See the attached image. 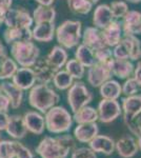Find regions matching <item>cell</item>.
<instances>
[{
    "instance_id": "cell-1",
    "label": "cell",
    "mask_w": 141,
    "mask_h": 158,
    "mask_svg": "<svg viewBox=\"0 0 141 158\" xmlns=\"http://www.w3.org/2000/svg\"><path fill=\"white\" fill-rule=\"evenodd\" d=\"M76 148V139L63 133L57 137L45 136L36 148V153L41 158H66Z\"/></svg>"
},
{
    "instance_id": "cell-2",
    "label": "cell",
    "mask_w": 141,
    "mask_h": 158,
    "mask_svg": "<svg viewBox=\"0 0 141 158\" xmlns=\"http://www.w3.org/2000/svg\"><path fill=\"white\" fill-rule=\"evenodd\" d=\"M60 100V96L48 85L38 83L30 90L29 103L33 109L45 114L51 108L55 106Z\"/></svg>"
},
{
    "instance_id": "cell-3",
    "label": "cell",
    "mask_w": 141,
    "mask_h": 158,
    "mask_svg": "<svg viewBox=\"0 0 141 158\" xmlns=\"http://www.w3.org/2000/svg\"><path fill=\"white\" fill-rule=\"evenodd\" d=\"M45 129L52 134L68 133L73 127V116L64 106H55L44 114Z\"/></svg>"
},
{
    "instance_id": "cell-4",
    "label": "cell",
    "mask_w": 141,
    "mask_h": 158,
    "mask_svg": "<svg viewBox=\"0 0 141 158\" xmlns=\"http://www.w3.org/2000/svg\"><path fill=\"white\" fill-rule=\"evenodd\" d=\"M81 24L80 21L65 20L55 31L57 42L63 49H73L77 47L81 39Z\"/></svg>"
},
{
    "instance_id": "cell-5",
    "label": "cell",
    "mask_w": 141,
    "mask_h": 158,
    "mask_svg": "<svg viewBox=\"0 0 141 158\" xmlns=\"http://www.w3.org/2000/svg\"><path fill=\"white\" fill-rule=\"evenodd\" d=\"M11 55L21 68H32L40 56V49L33 41L15 42L11 44Z\"/></svg>"
},
{
    "instance_id": "cell-6",
    "label": "cell",
    "mask_w": 141,
    "mask_h": 158,
    "mask_svg": "<svg viewBox=\"0 0 141 158\" xmlns=\"http://www.w3.org/2000/svg\"><path fill=\"white\" fill-rule=\"evenodd\" d=\"M93 100V94L82 81H76L68 91V102L73 113L80 110Z\"/></svg>"
},
{
    "instance_id": "cell-7",
    "label": "cell",
    "mask_w": 141,
    "mask_h": 158,
    "mask_svg": "<svg viewBox=\"0 0 141 158\" xmlns=\"http://www.w3.org/2000/svg\"><path fill=\"white\" fill-rule=\"evenodd\" d=\"M6 27H31L34 23L33 17L23 9H10L2 16Z\"/></svg>"
},
{
    "instance_id": "cell-8",
    "label": "cell",
    "mask_w": 141,
    "mask_h": 158,
    "mask_svg": "<svg viewBox=\"0 0 141 158\" xmlns=\"http://www.w3.org/2000/svg\"><path fill=\"white\" fill-rule=\"evenodd\" d=\"M98 120L102 123H110L115 121L122 114L120 103L115 99H102L97 109Z\"/></svg>"
},
{
    "instance_id": "cell-9",
    "label": "cell",
    "mask_w": 141,
    "mask_h": 158,
    "mask_svg": "<svg viewBox=\"0 0 141 158\" xmlns=\"http://www.w3.org/2000/svg\"><path fill=\"white\" fill-rule=\"evenodd\" d=\"M113 76L111 68L106 63L96 62L88 70V82L93 88H99Z\"/></svg>"
},
{
    "instance_id": "cell-10",
    "label": "cell",
    "mask_w": 141,
    "mask_h": 158,
    "mask_svg": "<svg viewBox=\"0 0 141 158\" xmlns=\"http://www.w3.org/2000/svg\"><path fill=\"white\" fill-rule=\"evenodd\" d=\"M23 121L27 132L35 135L43 134L45 130V121L44 116L38 111H27L24 113Z\"/></svg>"
},
{
    "instance_id": "cell-11",
    "label": "cell",
    "mask_w": 141,
    "mask_h": 158,
    "mask_svg": "<svg viewBox=\"0 0 141 158\" xmlns=\"http://www.w3.org/2000/svg\"><path fill=\"white\" fill-rule=\"evenodd\" d=\"M12 82L22 91H27L31 90L37 81L32 68H18L17 72L12 77Z\"/></svg>"
},
{
    "instance_id": "cell-12",
    "label": "cell",
    "mask_w": 141,
    "mask_h": 158,
    "mask_svg": "<svg viewBox=\"0 0 141 158\" xmlns=\"http://www.w3.org/2000/svg\"><path fill=\"white\" fill-rule=\"evenodd\" d=\"M115 150L122 158H133L138 152V144L131 135H125L115 142Z\"/></svg>"
},
{
    "instance_id": "cell-13",
    "label": "cell",
    "mask_w": 141,
    "mask_h": 158,
    "mask_svg": "<svg viewBox=\"0 0 141 158\" xmlns=\"http://www.w3.org/2000/svg\"><path fill=\"white\" fill-rule=\"evenodd\" d=\"M122 33L127 35L141 34V13L137 11H129L123 16V22L121 24Z\"/></svg>"
},
{
    "instance_id": "cell-14",
    "label": "cell",
    "mask_w": 141,
    "mask_h": 158,
    "mask_svg": "<svg viewBox=\"0 0 141 158\" xmlns=\"http://www.w3.org/2000/svg\"><path fill=\"white\" fill-rule=\"evenodd\" d=\"M32 69L34 71L36 81L38 83L48 85L53 81L54 75H55L56 72H54L53 69L50 67L45 58H38V60L35 62Z\"/></svg>"
},
{
    "instance_id": "cell-15",
    "label": "cell",
    "mask_w": 141,
    "mask_h": 158,
    "mask_svg": "<svg viewBox=\"0 0 141 158\" xmlns=\"http://www.w3.org/2000/svg\"><path fill=\"white\" fill-rule=\"evenodd\" d=\"M0 89L10 100L12 109L16 110L21 106L22 100H23V91L21 89L10 81H2L0 83Z\"/></svg>"
},
{
    "instance_id": "cell-16",
    "label": "cell",
    "mask_w": 141,
    "mask_h": 158,
    "mask_svg": "<svg viewBox=\"0 0 141 158\" xmlns=\"http://www.w3.org/2000/svg\"><path fill=\"white\" fill-rule=\"evenodd\" d=\"M98 134L99 127L97 122L77 124V127L74 130V138L81 143H89Z\"/></svg>"
},
{
    "instance_id": "cell-17",
    "label": "cell",
    "mask_w": 141,
    "mask_h": 158,
    "mask_svg": "<svg viewBox=\"0 0 141 158\" xmlns=\"http://www.w3.org/2000/svg\"><path fill=\"white\" fill-rule=\"evenodd\" d=\"M115 140L106 135H97L89 142V148H91L95 153H101L103 155H111L115 151Z\"/></svg>"
},
{
    "instance_id": "cell-18",
    "label": "cell",
    "mask_w": 141,
    "mask_h": 158,
    "mask_svg": "<svg viewBox=\"0 0 141 158\" xmlns=\"http://www.w3.org/2000/svg\"><path fill=\"white\" fill-rule=\"evenodd\" d=\"M122 112H123V120H130L135 118L141 113V95L126 96L122 99Z\"/></svg>"
},
{
    "instance_id": "cell-19",
    "label": "cell",
    "mask_w": 141,
    "mask_h": 158,
    "mask_svg": "<svg viewBox=\"0 0 141 158\" xmlns=\"http://www.w3.org/2000/svg\"><path fill=\"white\" fill-rule=\"evenodd\" d=\"M3 39L7 44H12L15 42L32 41V30L31 27H6L3 33Z\"/></svg>"
},
{
    "instance_id": "cell-20",
    "label": "cell",
    "mask_w": 141,
    "mask_h": 158,
    "mask_svg": "<svg viewBox=\"0 0 141 158\" xmlns=\"http://www.w3.org/2000/svg\"><path fill=\"white\" fill-rule=\"evenodd\" d=\"M82 43L93 51L106 47L102 38L101 30L96 27H88L82 34Z\"/></svg>"
},
{
    "instance_id": "cell-21",
    "label": "cell",
    "mask_w": 141,
    "mask_h": 158,
    "mask_svg": "<svg viewBox=\"0 0 141 158\" xmlns=\"http://www.w3.org/2000/svg\"><path fill=\"white\" fill-rule=\"evenodd\" d=\"M102 38L106 47L114 48L122 39V27L118 21H113L106 27L101 30Z\"/></svg>"
},
{
    "instance_id": "cell-22",
    "label": "cell",
    "mask_w": 141,
    "mask_h": 158,
    "mask_svg": "<svg viewBox=\"0 0 141 158\" xmlns=\"http://www.w3.org/2000/svg\"><path fill=\"white\" fill-rule=\"evenodd\" d=\"M6 132L12 138L20 140L23 139L27 135V130L25 128L22 115H12L10 116L9 123L6 129Z\"/></svg>"
},
{
    "instance_id": "cell-23",
    "label": "cell",
    "mask_w": 141,
    "mask_h": 158,
    "mask_svg": "<svg viewBox=\"0 0 141 158\" xmlns=\"http://www.w3.org/2000/svg\"><path fill=\"white\" fill-rule=\"evenodd\" d=\"M68 59V52L65 51V49L60 47V45L54 47L51 50V52L48 54L47 57H45V60L48 61L50 67L54 70V72L62 70V68H64Z\"/></svg>"
},
{
    "instance_id": "cell-24",
    "label": "cell",
    "mask_w": 141,
    "mask_h": 158,
    "mask_svg": "<svg viewBox=\"0 0 141 158\" xmlns=\"http://www.w3.org/2000/svg\"><path fill=\"white\" fill-rule=\"evenodd\" d=\"M55 22L38 23L32 30L33 39L38 42H50L55 36Z\"/></svg>"
},
{
    "instance_id": "cell-25",
    "label": "cell",
    "mask_w": 141,
    "mask_h": 158,
    "mask_svg": "<svg viewBox=\"0 0 141 158\" xmlns=\"http://www.w3.org/2000/svg\"><path fill=\"white\" fill-rule=\"evenodd\" d=\"M114 16L112 14L111 7L107 4H100L95 9L93 15V23L97 29L103 30L110 23L114 21Z\"/></svg>"
},
{
    "instance_id": "cell-26",
    "label": "cell",
    "mask_w": 141,
    "mask_h": 158,
    "mask_svg": "<svg viewBox=\"0 0 141 158\" xmlns=\"http://www.w3.org/2000/svg\"><path fill=\"white\" fill-rule=\"evenodd\" d=\"M113 76L120 79H126L132 76L134 73V64L129 59H113L110 63Z\"/></svg>"
},
{
    "instance_id": "cell-27",
    "label": "cell",
    "mask_w": 141,
    "mask_h": 158,
    "mask_svg": "<svg viewBox=\"0 0 141 158\" xmlns=\"http://www.w3.org/2000/svg\"><path fill=\"white\" fill-rule=\"evenodd\" d=\"M99 93L102 99H115V100H117L122 94L121 85L116 80L109 79L99 86Z\"/></svg>"
},
{
    "instance_id": "cell-28",
    "label": "cell",
    "mask_w": 141,
    "mask_h": 158,
    "mask_svg": "<svg viewBox=\"0 0 141 158\" xmlns=\"http://www.w3.org/2000/svg\"><path fill=\"white\" fill-rule=\"evenodd\" d=\"M55 9L52 6H38L33 12V21L36 24L43 23V22H55L56 18Z\"/></svg>"
},
{
    "instance_id": "cell-29",
    "label": "cell",
    "mask_w": 141,
    "mask_h": 158,
    "mask_svg": "<svg viewBox=\"0 0 141 158\" xmlns=\"http://www.w3.org/2000/svg\"><path fill=\"white\" fill-rule=\"evenodd\" d=\"M75 59H77L84 68H91L97 62L94 55V51L89 47L84 45L83 43L77 45L75 52Z\"/></svg>"
},
{
    "instance_id": "cell-30",
    "label": "cell",
    "mask_w": 141,
    "mask_h": 158,
    "mask_svg": "<svg viewBox=\"0 0 141 158\" xmlns=\"http://www.w3.org/2000/svg\"><path fill=\"white\" fill-rule=\"evenodd\" d=\"M73 120L77 124L81 123H91V122H96L98 120V113L97 110L92 108V106H85L80 110L76 111L73 115Z\"/></svg>"
},
{
    "instance_id": "cell-31",
    "label": "cell",
    "mask_w": 141,
    "mask_h": 158,
    "mask_svg": "<svg viewBox=\"0 0 141 158\" xmlns=\"http://www.w3.org/2000/svg\"><path fill=\"white\" fill-rule=\"evenodd\" d=\"M122 39L124 40L125 44L129 50L130 59L137 61L141 58V41L135 35H127Z\"/></svg>"
},
{
    "instance_id": "cell-32",
    "label": "cell",
    "mask_w": 141,
    "mask_h": 158,
    "mask_svg": "<svg viewBox=\"0 0 141 158\" xmlns=\"http://www.w3.org/2000/svg\"><path fill=\"white\" fill-rule=\"evenodd\" d=\"M53 83L56 89L60 91H65L68 90L70 86L74 83V78L65 70H60L57 71L54 75Z\"/></svg>"
},
{
    "instance_id": "cell-33",
    "label": "cell",
    "mask_w": 141,
    "mask_h": 158,
    "mask_svg": "<svg viewBox=\"0 0 141 158\" xmlns=\"http://www.w3.org/2000/svg\"><path fill=\"white\" fill-rule=\"evenodd\" d=\"M18 70V64L13 58L4 56L1 62V69H0V80H7L12 79L13 76Z\"/></svg>"
},
{
    "instance_id": "cell-34",
    "label": "cell",
    "mask_w": 141,
    "mask_h": 158,
    "mask_svg": "<svg viewBox=\"0 0 141 158\" xmlns=\"http://www.w3.org/2000/svg\"><path fill=\"white\" fill-rule=\"evenodd\" d=\"M71 12L75 14L86 15L93 9V4L89 0H66Z\"/></svg>"
},
{
    "instance_id": "cell-35",
    "label": "cell",
    "mask_w": 141,
    "mask_h": 158,
    "mask_svg": "<svg viewBox=\"0 0 141 158\" xmlns=\"http://www.w3.org/2000/svg\"><path fill=\"white\" fill-rule=\"evenodd\" d=\"M64 68L66 72L70 74L74 79H77V80L82 79L84 74H85V68L75 58L74 59H68Z\"/></svg>"
},
{
    "instance_id": "cell-36",
    "label": "cell",
    "mask_w": 141,
    "mask_h": 158,
    "mask_svg": "<svg viewBox=\"0 0 141 158\" xmlns=\"http://www.w3.org/2000/svg\"><path fill=\"white\" fill-rule=\"evenodd\" d=\"M16 148L13 140H0V158H15Z\"/></svg>"
},
{
    "instance_id": "cell-37",
    "label": "cell",
    "mask_w": 141,
    "mask_h": 158,
    "mask_svg": "<svg viewBox=\"0 0 141 158\" xmlns=\"http://www.w3.org/2000/svg\"><path fill=\"white\" fill-rule=\"evenodd\" d=\"M94 55L96 58L97 62H101V63H106L110 65V63L112 62V60L114 59L113 57V52L109 47H104L101 49L95 50L94 51Z\"/></svg>"
},
{
    "instance_id": "cell-38",
    "label": "cell",
    "mask_w": 141,
    "mask_h": 158,
    "mask_svg": "<svg viewBox=\"0 0 141 158\" xmlns=\"http://www.w3.org/2000/svg\"><path fill=\"white\" fill-rule=\"evenodd\" d=\"M111 11L115 19L123 18V16L129 12V6L125 1H114L111 3Z\"/></svg>"
},
{
    "instance_id": "cell-39",
    "label": "cell",
    "mask_w": 141,
    "mask_h": 158,
    "mask_svg": "<svg viewBox=\"0 0 141 158\" xmlns=\"http://www.w3.org/2000/svg\"><path fill=\"white\" fill-rule=\"evenodd\" d=\"M140 85L137 83L134 77H129L124 81V83L121 85V92L125 96H132L136 95L139 92Z\"/></svg>"
},
{
    "instance_id": "cell-40",
    "label": "cell",
    "mask_w": 141,
    "mask_h": 158,
    "mask_svg": "<svg viewBox=\"0 0 141 158\" xmlns=\"http://www.w3.org/2000/svg\"><path fill=\"white\" fill-rule=\"evenodd\" d=\"M112 52H113V57L115 59H130L129 50H127V47L123 39H121L118 44L115 45L114 50Z\"/></svg>"
},
{
    "instance_id": "cell-41",
    "label": "cell",
    "mask_w": 141,
    "mask_h": 158,
    "mask_svg": "<svg viewBox=\"0 0 141 158\" xmlns=\"http://www.w3.org/2000/svg\"><path fill=\"white\" fill-rule=\"evenodd\" d=\"M71 158H97V155L91 148H75L72 151Z\"/></svg>"
},
{
    "instance_id": "cell-42",
    "label": "cell",
    "mask_w": 141,
    "mask_h": 158,
    "mask_svg": "<svg viewBox=\"0 0 141 158\" xmlns=\"http://www.w3.org/2000/svg\"><path fill=\"white\" fill-rule=\"evenodd\" d=\"M124 123L127 127V129L136 136L141 134V113L136 116L135 118L130 119V120H125Z\"/></svg>"
},
{
    "instance_id": "cell-43",
    "label": "cell",
    "mask_w": 141,
    "mask_h": 158,
    "mask_svg": "<svg viewBox=\"0 0 141 158\" xmlns=\"http://www.w3.org/2000/svg\"><path fill=\"white\" fill-rule=\"evenodd\" d=\"M15 148H16V155L15 158H34V154L29 148L20 143L19 141H15Z\"/></svg>"
},
{
    "instance_id": "cell-44",
    "label": "cell",
    "mask_w": 141,
    "mask_h": 158,
    "mask_svg": "<svg viewBox=\"0 0 141 158\" xmlns=\"http://www.w3.org/2000/svg\"><path fill=\"white\" fill-rule=\"evenodd\" d=\"M11 104H10V100L7 97L2 93V91L0 92V112H9Z\"/></svg>"
},
{
    "instance_id": "cell-45",
    "label": "cell",
    "mask_w": 141,
    "mask_h": 158,
    "mask_svg": "<svg viewBox=\"0 0 141 158\" xmlns=\"http://www.w3.org/2000/svg\"><path fill=\"white\" fill-rule=\"evenodd\" d=\"M13 0H0V16H3L12 7Z\"/></svg>"
},
{
    "instance_id": "cell-46",
    "label": "cell",
    "mask_w": 141,
    "mask_h": 158,
    "mask_svg": "<svg viewBox=\"0 0 141 158\" xmlns=\"http://www.w3.org/2000/svg\"><path fill=\"white\" fill-rule=\"evenodd\" d=\"M10 115L6 112H0V132L6 131L7 123H9Z\"/></svg>"
},
{
    "instance_id": "cell-47",
    "label": "cell",
    "mask_w": 141,
    "mask_h": 158,
    "mask_svg": "<svg viewBox=\"0 0 141 158\" xmlns=\"http://www.w3.org/2000/svg\"><path fill=\"white\" fill-rule=\"evenodd\" d=\"M134 79L141 86V61H138L137 65L134 69Z\"/></svg>"
},
{
    "instance_id": "cell-48",
    "label": "cell",
    "mask_w": 141,
    "mask_h": 158,
    "mask_svg": "<svg viewBox=\"0 0 141 158\" xmlns=\"http://www.w3.org/2000/svg\"><path fill=\"white\" fill-rule=\"evenodd\" d=\"M37 3H39L40 6H52L53 3L55 2V0H35Z\"/></svg>"
},
{
    "instance_id": "cell-49",
    "label": "cell",
    "mask_w": 141,
    "mask_h": 158,
    "mask_svg": "<svg viewBox=\"0 0 141 158\" xmlns=\"http://www.w3.org/2000/svg\"><path fill=\"white\" fill-rule=\"evenodd\" d=\"M6 49H4V45L2 44V42L0 41V57L2 56H6Z\"/></svg>"
},
{
    "instance_id": "cell-50",
    "label": "cell",
    "mask_w": 141,
    "mask_h": 158,
    "mask_svg": "<svg viewBox=\"0 0 141 158\" xmlns=\"http://www.w3.org/2000/svg\"><path fill=\"white\" fill-rule=\"evenodd\" d=\"M137 144H138V149L141 151V134L137 136Z\"/></svg>"
},
{
    "instance_id": "cell-51",
    "label": "cell",
    "mask_w": 141,
    "mask_h": 158,
    "mask_svg": "<svg viewBox=\"0 0 141 158\" xmlns=\"http://www.w3.org/2000/svg\"><path fill=\"white\" fill-rule=\"evenodd\" d=\"M127 2H131V3H140L141 0H125Z\"/></svg>"
},
{
    "instance_id": "cell-52",
    "label": "cell",
    "mask_w": 141,
    "mask_h": 158,
    "mask_svg": "<svg viewBox=\"0 0 141 158\" xmlns=\"http://www.w3.org/2000/svg\"><path fill=\"white\" fill-rule=\"evenodd\" d=\"M89 2H91L92 4H95V3H97V2H99V0H89Z\"/></svg>"
},
{
    "instance_id": "cell-53",
    "label": "cell",
    "mask_w": 141,
    "mask_h": 158,
    "mask_svg": "<svg viewBox=\"0 0 141 158\" xmlns=\"http://www.w3.org/2000/svg\"><path fill=\"white\" fill-rule=\"evenodd\" d=\"M4 56H2V57H0V69H1V62H2V59H3Z\"/></svg>"
},
{
    "instance_id": "cell-54",
    "label": "cell",
    "mask_w": 141,
    "mask_h": 158,
    "mask_svg": "<svg viewBox=\"0 0 141 158\" xmlns=\"http://www.w3.org/2000/svg\"><path fill=\"white\" fill-rule=\"evenodd\" d=\"M2 23H3V20H2V17L0 16V25H1Z\"/></svg>"
},
{
    "instance_id": "cell-55",
    "label": "cell",
    "mask_w": 141,
    "mask_h": 158,
    "mask_svg": "<svg viewBox=\"0 0 141 158\" xmlns=\"http://www.w3.org/2000/svg\"><path fill=\"white\" fill-rule=\"evenodd\" d=\"M0 140H1V133H0Z\"/></svg>"
}]
</instances>
